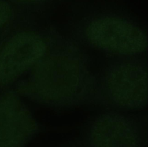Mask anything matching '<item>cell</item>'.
I'll return each mask as SVG.
<instances>
[{
  "mask_svg": "<svg viewBox=\"0 0 148 147\" xmlns=\"http://www.w3.org/2000/svg\"><path fill=\"white\" fill-rule=\"evenodd\" d=\"M13 2L22 5H30V4H35L38 3L42 2L45 0H11Z\"/></svg>",
  "mask_w": 148,
  "mask_h": 147,
  "instance_id": "8",
  "label": "cell"
},
{
  "mask_svg": "<svg viewBox=\"0 0 148 147\" xmlns=\"http://www.w3.org/2000/svg\"><path fill=\"white\" fill-rule=\"evenodd\" d=\"M46 44L38 35L22 31L10 37L0 49V85L9 84L45 55Z\"/></svg>",
  "mask_w": 148,
  "mask_h": 147,
  "instance_id": "4",
  "label": "cell"
},
{
  "mask_svg": "<svg viewBox=\"0 0 148 147\" xmlns=\"http://www.w3.org/2000/svg\"><path fill=\"white\" fill-rule=\"evenodd\" d=\"M21 91L41 105L54 107L79 105L96 98L80 61L65 55L40 58Z\"/></svg>",
  "mask_w": 148,
  "mask_h": 147,
  "instance_id": "1",
  "label": "cell"
},
{
  "mask_svg": "<svg viewBox=\"0 0 148 147\" xmlns=\"http://www.w3.org/2000/svg\"><path fill=\"white\" fill-rule=\"evenodd\" d=\"M86 140L88 147H141L142 135L138 123L133 118L108 112L92 120Z\"/></svg>",
  "mask_w": 148,
  "mask_h": 147,
  "instance_id": "5",
  "label": "cell"
},
{
  "mask_svg": "<svg viewBox=\"0 0 148 147\" xmlns=\"http://www.w3.org/2000/svg\"><path fill=\"white\" fill-rule=\"evenodd\" d=\"M147 98L146 70L140 65L125 62L108 70L101 90L97 92L95 101L117 108L135 110L143 108Z\"/></svg>",
  "mask_w": 148,
  "mask_h": 147,
  "instance_id": "2",
  "label": "cell"
},
{
  "mask_svg": "<svg viewBox=\"0 0 148 147\" xmlns=\"http://www.w3.org/2000/svg\"><path fill=\"white\" fill-rule=\"evenodd\" d=\"M85 35L92 45L117 54H138L147 46L143 29L119 17L105 16L94 19L87 25Z\"/></svg>",
  "mask_w": 148,
  "mask_h": 147,
  "instance_id": "3",
  "label": "cell"
},
{
  "mask_svg": "<svg viewBox=\"0 0 148 147\" xmlns=\"http://www.w3.org/2000/svg\"><path fill=\"white\" fill-rule=\"evenodd\" d=\"M36 130L35 119L16 96L0 97V147H24Z\"/></svg>",
  "mask_w": 148,
  "mask_h": 147,
  "instance_id": "6",
  "label": "cell"
},
{
  "mask_svg": "<svg viewBox=\"0 0 148 147\" xmlns=\"http://www.w3.org/2000/svg\"><path fill=\"white\" fill-rule=\"evenodd\" d=\"M12 9L10 5L3 0H0V29L10 19Z\"/></svg>",
  "mask_w": 148,
  "mask_h": 147,
  "instance_id": "7",
  "label": "cell"
}]
</instances>
